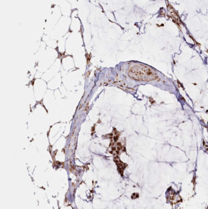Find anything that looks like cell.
<instances>
[{
  "label": "cell",
  "mask_w": 208,
  "mask_h": 209,
  "mask_svg": "<svg viewBox=\"0 0 208 209\" xmlns=\"http://www.w3.org/2000/svg\"><path fill=\"white\" fill-rule=\"evenodd\" d=\"M130 76L132 78L139 80L140 81L144 80H151V76L153 75V72L150 67L147 66L141 65L134 66L129 70Z\"/></svg>",
  "instance_id": "1"
},
{
  "label": "cell",
  "mask_w": 208,
  "mask_h": 209,
  "mask_svg": "<svg viewBox=\"0 0 208 209\" xmlns=\"http://www.w3.org/2000/svg\"><path fill=\"white\" fill-rule=\"evenodd\" d=\"M57 5L61 8L62 16L70 17L72 10L73 8H72V4L67 0H59V3Z\"/></svg>",
  "instance_id": "2"
},
{
  "label": "cell",
  "mask_w": 208,
  "mask_h": 209,
  "mask_svg": "<svg viewBox=\"0 0 208 209\" xmlns=\"http://www.w3.org/2000/svg\"><path fill=\"white\" fill-rule=\"evenodd\" d=\"M83 25L81 19L78 18H71V23L70 25L69 31L71 32H82Z\"/></svg>",
  "instance_id": "3"
},
{
  "label": "cell",
  "mask_w": 208,
  "mask_h": 209,
  "mask_svg": "<svg viewBox=\"0 0 208 209\" xmlns=\"http://www.w3.org/2000/svg\"><path fill=\"white\" fill-rule=\"evenodd\" d=\"M104 14L109 21H111V23H116L117 18H116L115 12L107 9V10H104Z\"/></svg>",
  "instance_id": "4"
},
{
  "label": "cell",
  "mask_w": 208,
  "mask_h": 209,
  "mask_svg": "<svg viewBox=\"0 0 208 209\" xmlns=\"http://www.w3.org/2000/svg\"><path fill=\"white\" fill-rule=\"evenodd\" d=\"M79 17V10L76 8H73L72 10L70 18H78Z\"/></svg>",
  "instance_id": "5"
},
{
  "label": "cell",
  "mask_w": 208,
  "mask_h": 209,
  "mask_svg": "<svg viewBox=\"0 0 208 209\" xmlns=\"http://www.w3.org/2000/svg\"><path fill=\"white\" fill-rule=\"evenodd\" d=\"M68 2H69L72 5L73 4H75L76 2H77L78 0H67Z\"/></svg>",
  "instance_id": "6"
}]
</instances>
